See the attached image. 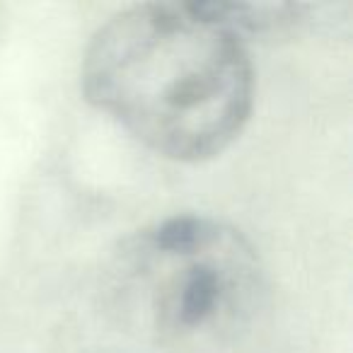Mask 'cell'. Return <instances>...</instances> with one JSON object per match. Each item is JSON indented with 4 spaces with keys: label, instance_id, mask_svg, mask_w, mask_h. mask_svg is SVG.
<instances>
[{
    "label": "cell",
    "instance_id": "3",
    "mask_svg": "<svg viewBox=\"0 0 353 353\" xmlns=\"http://www.w3.org/2000/svg\"><path fill=\"white\" fill-rule=\"evenodd\" d=\"M196 8L237 37L242 32L256 34L293 25L305 10L300 3H196Z\"/></svg>",
    "mask_w": 353,
    "mask_h": 353
},
{
    "label": "cell",
    "instance_id": "2",
    "mask_svg": "<svg viewBox=\"0 0 353 353\" xmlns=\"http://www.w3.org/2000/svg\"><path fill=\"white\" fill-rule=\"evenodd\" d=\"M264 269L240 230L176 216L114 254L104 288L112 324L152 353H194L232 341L264 305Z\"/></svg>",
    "mask_w": 353,
    "mask_h": 353
},
{
    "label": "cell",
    "instance_id": "1",
    "mask_svg": "<svg viewBox=\"0 0 353 353\" xmlns=\"http://www.w3.org/2000/svg\"><path fill=\"white\" fill-rule=\"evenodd\" d=\"M85 97L157 155L216 157L245 128L254 70L240 37L196 8L143 3L90 39Z\"/></svg>",
    "mask_w": 353,
    "mask_h": 353
},
{
    "label": "cell",
    "instance_id": "4",
    "mask_svg": "<svg viewBox=\"0 0 353 353\" xmlns=\"http://www.w3.org/2000/svg\"><path fill=\"white\" fill-rule=\"evenodd\" d=\"M126 353H131V351H126ZM138 353H141V351H138Z\"/></svg>",
    "mask_w": 353,
    "mask_h": 353
}]
</instances>
